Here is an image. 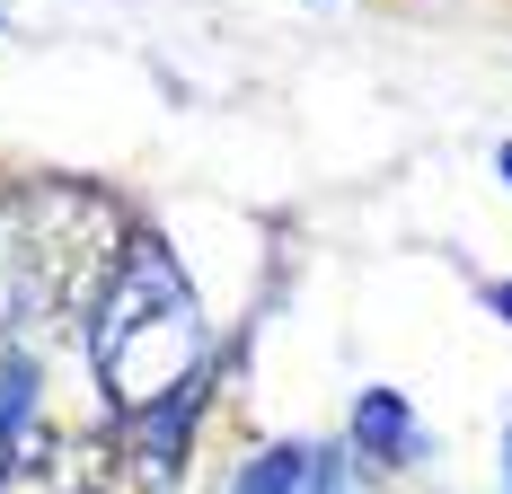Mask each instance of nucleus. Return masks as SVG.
<instances>
[{"mask_svg": "<svg viewBox=\"0 0 512 494\" xmlns=\"http://www.w3.org/2000/svg\"><path fill=\"white\" fill-rule=\"evenodd\" d=\"M486 309H495V318H512V283H486Z\"/></svg>", "mask_w": 512, "mask_h": 494, "instance_id": "7", "label": "nucleus"}, {"mask_svg": "<svg viewBox=\"0 0 512 494\" xmlns=\"http://www.w3.org/2000/svg\"><path fill=\"white\" fill-rule=\"evenodd\" d=\"M495 177H504V186H512V142H495Z\"/></svg>", "mask_w": 512, "mask_h": 494, "instance_id": "8", "label": "nucleus"}, {"mask_svg": "<svg viewBox=\"0 0 512 494\" xmlns=\"http://www.w3.org/2000/svg\"><path fill=\"white\" fill-rule=\"evenodd\" d=\"M354 477V450H309V494H345Z\"/></svg>", "mask_w": 512, "mask_h": 494, "instance_id": "6", "label": "nucleus"}, {"mask_svg": "<svg viewBox=\"0 0 512 494\" xmlns=\"http://www.w3.org/2000/svg\"><path fill=\"white\" fill-rule=\"evenodd\" d=\"M89 345H98V380L124 415H151L159 397L204 380V318L159 239H124V265L106 274L98 318H89Z\"/></svg>", "mask_w": 512, "mask_h": 494, "instance_id": "1", "label": "nucleus"}, {"mask_svg": "<svg viewBox=\"0 0 512 494\" xmlns=\"http://www.w3.org/2000/svg\"><path fill=\"white\" fill-rule=\"evenodd\" d=\"M0 27H9V9H0Z\"/></svg>", "mask_w": 512, "mask_h": 494, "instance_id": "10", "label": "nucleus"}, {"mask_svg": "<svg viewBox=\"0 0 512 494\" xmlns=\"http://www.w3.org/2000/svg\"><path fill=\"white\" fill-rule=\"evenodd\" d=\"M18 265L27 300H98L106 274L124 265V221L98 186H27L18 195Z\"/></svg>", "mask_w": 512, "mask_h": 494, "instance_id": "2", "label": "nucleus"}, {"mask_svg": "<svg viewBox=\"0 0 512 494\" xmlns=\"http://www.w3.org/2000/svg\"><path fill=\"white\" fill-rule=\"evenodd\" d=\"M212 380H195V389L159 397L151 415H133V450L151 459V477H177V459H186V442H195V415H204Z\"/></svg>", "mask_w": 512, "mask_h": 494, "instance_id": "4", "label": "nucleus"}, {"mask_svg": "<svg viewBox=\"0 0 512 494\" xmlns=\"http://www.w3.org/2000/svg\"><path fill=\"white\" fill-rule=\"evenodd\" d=\"M504 477H512V450H504Z\"/></svg>", "mask_w": 512, "mask_h": 494, "instance_id": "9", "label": "nucleus"}, {"mask_svg": "<svg viewBox=\"0 0 512 494\" xmlns=\"http://www.w3.org/2000/svg\"><path fill=\"white\" fill-rule=\"evenodd\" d=\"M345 450L371 459V468H424V459H433V433L407 415L398 389H362L354 397V424H345Z\"/></svg>", "mask_w": 512, "mask_h": 494, "instance_id": "3", "label": "nucleus"}, {"mask_svg": "<svg viewBox=\"0 0 512 494\" xmlns=\"http://www.w3.org/2000/svg\"><path fill=\"white\" fill-rule=\"evenodd\" d=\"M221 494H309V442H265L230 468Z\"/></svg>", "mask_w": 512, "mask_h": 494, "instance_id": "5", "label": "nucleus"}]
</instances>
